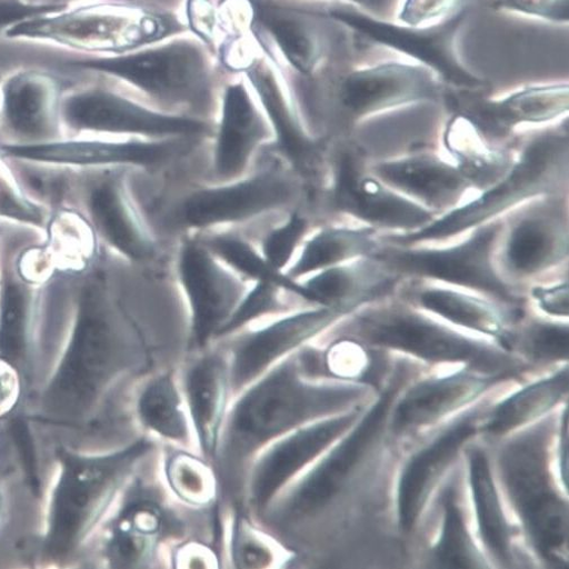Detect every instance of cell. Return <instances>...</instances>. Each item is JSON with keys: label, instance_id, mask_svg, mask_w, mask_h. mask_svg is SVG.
Returning <instances> with one entry per match:
<instances>
[{"label": "cell", "instance_id": "obj_1", "mask_svg": "<svg viewBox=\"0 0 569 569\" xmlns=\"http://www.w3.org/2000/svg\"><path fill=\"white\" fill-rule=\"evenodd\" d=\"M365 391L306 377L297 352L230 403L213 467L221 495L240 505L243 482L257 456L278 439L311 423L346 413Z\"/></svg>", "mask_w": 569, "mask_h": 569}, {"label": "cell", "instance_id": "obj_2", "mask_svg": "<svg viewBox=\"0 0 569 569\" xmlns=\"http://www.w3.org/2000/svg\"><path fill=\"white\" fill-rule=\"evenodd\" d=\"M568 182L569 137L563 120L521 138L509 172L470 201L438 216L419 230L385 233L381 240L401 247L447 241L502 218L533 199L568 193Z\"/></svg>", "mask_w": 569, "mask_h": 569}, {"label": "cell", "instance_id": "obj_3", "mask_svg": "<svg viewBox=\"0 0 569 569\" xmlns=\"http://www.w3.org/2000/svg\"><path fill=\"white\" fill-rule=\"evenodd\" d=\"M168 16L128 4L92 2L23 21L4 33L16 41L39 43L70 53L117 56L138 50L177 31Z\"/></svg>", "mask_w": 569, "mask_h": 569}, {"label": "cell", "instance_id": "obj_4", "mask_svg": "<svg viewBox=\"0 0 569 569\" xmlns=\"http://www.w3.org/2000/svg\"><path fill=\"white\" fill-rule=\"evenodd\" d=\"M505 217L481 224L447 248L401 247L382 241L375 253L402 280H422L470 291L511 308H525L528 292L500 273L497 252Z\"/></svg>", "mask_w": 569, "mask_h": 569}, {"label": "cell", "instance_id": "obj_5", "mask_svg": "<svg viewBox=\"0 0 569 569\" xmlns=\"http://www.w3.org/2000/svg\"><path fill=\"white\" fill-rule=\"evenodd\" d=\"M152 368L141 346L119 337L101 295L90 289L83 295L72 343L50 398L59 412H83L120 372L152 375Z\"/></svg>", "mask_w": 569, "mask_h": 569}, {"label": "cell", "instance_id": "obj_6", "mask_svg": "<svg viewBox=\"0 0 569 569\" xmlns=\"http://www.w3.org/2000/svg\"><path fill=\"white\" fill-rule=\"evenodd\" d=\"M353 333L369 345L412 355L429 362H462L481 370L511 367L508 357L443 327L396 296L358 310Z\"/></svg>", "mask_w": 569, "mask_h": 569}, {"label": "cell", "instance_id": "obj_7", "mask_svg": "<svg viewBox=\"0 0 569 569\" xmlns=\"http://www.w3.org/2000/svg\"><path fill=\"white\" fill-rule=\"evenodd\" d=\"M59 68L116 78L169 103L203 101L210 90V70L202 49L192 41L141 48L117 56H62Z\"/></svg>", "mask_w": 569, "mask_h": 569}, {"label": "cell", "instance_id": "obj_8", "mask_svg": "<svg viewBox=\"0 0 569 569\" xmlns=\"http://www.w3.org/2000/svg\"><path fill=\"white\" fill-rule=\"evenodd\" d=\"M327 16L343 26L353 38L428 68L455 96H483L487 90L486 81L463 62L458 50V37L469 11L432 28L402 26L341 4L329 8Z\"/></svg>", "mask_w": 569, "mask_h": 569}, {"label": "cell", "instance_id": "obj_9", "mask_svg": "<svg viewBox=\"0 0 569 569\" xmlns=\"http://www.w3.org/2000/svg\"><path fill=\"white\" fill-rule=\"evenodd\" d=\"M568 221V193L533 199L505 216L497 252L502 277L528 292V283L567 269Z\"/></svg>", "mask_w": 569, "mask_h": 569}, {"label": "cell", "instance_id": "obj_10", "mask_svg": "<svg viewBox=\"0 0 569 569\" xmlns=\"http://www.w3.org/2000/svg\"><path fill=\"white\" fill-rule=\"evenodd\" d=\"M335 91L342 118L353 129L382 114L439 106L447 99L446 88L431 70L405 58L348 69L337 77Z\"/></svg>", "mask_w": 569, "mask_h": 569}, {"label": "cell", "instance_id": "obj_11", "mask_svg": "<svg viewBox=\"0 0 569 569\" xmlns=\"http://www.w3.org/2000/svg\"><path fill=\"white\" fill-rule=\"evenodd\" d=\"M156 450V440L146 436L114 455L68 462L56 498L51 550L62 553L71 547L92 516Z\"/></svg>", "mask_w": 569, "mask_h": 569}, {"label": "cell", "instance_id": "obj_12", "mask_svg": "<svg viewBox=\"0 0 569 569\" xmlns=\"http://www.w3.org/2000/svg\"><path fill=\"white\" fill-rule=\"evenodd\" d=\"M501 468L509 496L535 547L547 560L555 561L566 542L567 507L551 486L540 433L527 435L508 446Z\"/></svg>", "mask_w": 569, "mask_h": 569}, {"label": "cell", "instance_id": "obj_13", "mask_svg": "<svg viewBox=\"0 0 569 569\" xmlns=\"http://www.w3.org/2000/svg\"><path fill=\"white\" fill-rule=\"evenodd\" d=\"M358 411L302 427L268 446L249 468L241 505L256 520L356 423Z\"/></svg>", "mask_w": 569, "mask_h": 569}, {"label": "cell", "instance_id": "obj_14", "mask_svg": "<svg viewBox=\"0 0 569 569\" xmlns=\"http://www.w3.org/2000/svg\"><path fill=\"white\" fill-rule=\"evenodd\" d=\"M331 202L340 213L386 233L412 232L438 217L378 180L352 146L337 158Z\"/></svg>", "mask_w": 569, "mask_h": 569}, {"label": "cell", "instance_id": "obj_15", "mask_svg": "<svg viewBox=\"0 0 569 569\" xmlns=\"http://www.w3.org/2000/svg\"><path fill=\"white\" fill-rule=\"evenodd\" d=\"M60 118L71 129L143 136H192L207 130L203 122L154 112L104 83L70 86L62 94Z\"/></svg>", "mask_w": 569, "mask_h": 569}, {"label": "cell", "instance_id": "obj_16", "mask_svg": "<svg viewBox=\"0 0 569 569\" xmlns=\"http://www.w3.org/2000/svg\"><path fill=\"white\" fill-rule=\"evenodd\" d=\"M452 111L468 117L491 142L518 147V132L530 127H547L567 120L569 86L542 83L521 88L499 98L452 96Z\"/></svg>", "mask_w": 569, "mask_h": 569}, {"label": "cell", "instance_id": "obj_17", "mask_svg": "<svg viewBox=\"0 0 569 569\" xmlns=\"http://www.w3.org/2000/svg\"><path fill=\"white\" fill-rule=\"evenodd\" d=\"M358 310L352 306H321L288 316L242 337L224 351L232 399L340 319Z\"/></svg>", "mask_w": 569, "mask_h": 569}, {"label": "cell", "instance_id": "obj_18", "mask_svg": "<svg viewBox=\"0 0 569 569\" xmlns=\"http://www.w3.org/2000/svg\"><path fill=\"white\" fill-rule=\"evenodd\" d=\"M119 518L110 553L118 567L149 568L162 546L183 532V522L153 483H137Z\"/></svg>", "mask_w": 569, "mask_h": 569}, {"label": "cell", "instance_id": "obj_19", "mask_svg": "<svg viewBox=\"0 0 569 569\" xmlns=\"http://www.w3.org/2000/svg\"><path fill=\"white\" fill-rule=\"evenodd\" d=\"M367 167L382 183L437 216L457 208L475 191L453 162L438 151L371 162Z\"/></svg>", "mask_w": 569, "mask_h": 569}, {"label": "cell", "instance_id": "obj_20", "mask_svg": "<svg viewBox=\"0 0 569 569\" xmlns=\"http://www.w3.org/2000/svg\"><path fill=\"white\" fill-rule=\"evenodd\" d=\"M180 273L192 310L190 349L200 351L216 339L242 299L243 287L197 243L184 248Z\"/></svg>", "mask_w": 569, "mask_h": 569}, {"label": "cell", "instance_id": "obj_21", "mask_svg": "<svg viewBox=\"0 0 569 569\" xmlns=\"http://www.w3.org/2000/svg\"><path fill=\"white\" fill-rule=\"evenodd\" d=\"M44 63L17 67L0 81V114L7 126L28 139L53 134L63 94V71Z\"/></svg>", "mask_w": 569, "mask_h": 569}, {"label": "cell", "instance_id": "obj_22", "mask_svg": "<svg viewBox=\"0 0 569 569\" xmlns=\"http://www.w3.org/2000/svg\"><path fill=\"white\" fill-rule=\"evenodd\" d=\"M178 373L196 446L213 465L232 401L227 355L222 351L204 353Z\"/></svg>", "mask_w": 569, "mask_h": 569}, {"label": "cell", "instance_id": "obj_23", "mask_svg": "<svg viewBox=\"0 0 569 569\" xmlns=\"http://www.w3.org/2000/svg\"><path fill=\"white\" fill-rule=\"evenodd\" d=\"M395 296L456 327L505 341L508 325L526 312L525 308L507 307L470 291L422 280H402Z\"/></svg>", "mask_w": 569, "mask_h": 569}, {"label": "cell", "instance_id": "obj_24", "mask_svg": "<svg viewBox=\"0 0 569 569\" xmlns=\"http://www.w3.org/2000/svg\"><path fill=\"white\" fill-rule=\"evenodd\" d=\"M291 186L274 176L258 177L234 186L193 194L184 204V221L194 228L246 220L286 203Z\"/></svg>", "mask_w": 569, "mask_h": 569}, {"label": "cell", "instance_id": "obj_25", "mask_svg": "<svg viewBox=\"0 0 569 569\" xmlns=\"http://www.w3.org/2000/svg\"><path fill=\"white\" fill-rule=\"evenodd\" d=\"M441 144L475 191L490 188L503 178L518 150L486 139L468 117L456 111L445 121Z\"/></svg>", "mask_w": 569, "mask_h": 569}, {"label": "cell", "instance_id": "obj_26", "mask_svg": "<svg viewBox=\"0 0 569 569\" xmlns=\"http://www.w3.org/2000/svg\"><path fill=\"white\" fill-rule=\"evenodd\" d=\"M475 433V421L465 419L419 452L406 467L398 492L399 522L405 531L415 528L436 482Z\"/></svg>", "mask_w": 569, "mask_h": 569}, {"label": "cell", "instance_id": "obj_27", "mask_svg": "<svg viewBox=\"0 0 569 569\" xmlns=\"http://www.w3.org/2000/svg\"><path fill=\"white\" fill-rule=\"evenodd\" d=\"M140 427L152 439L171 447L193 450L196 440L176 368L146 379L136 399Z\"/></svg>", "mask_w": 569, "mask_h": 569}, {"label": "cell", "instance_id": "obj_28", "mask_svg": "<svg viewBox=\"0 0 569 569\" xmlns=\"http://www.w3.org/2000/svg\"><path fill=\"white\" fill-rule=\"evenodd\" d=\"M268 127L248 89L242 83L230 86L223 98L222 119L216 149V171L231 179L246 170L258 144L267 137Z\"/></svg>", "mask_w": 569, "mask_h": 569}, {"label": "cell", "instance_id": "obj_29", "mask_svg": "<svg viewBox=\"0 0 569 569\" xmlns=\"http://www.w3.org/2000/svg\"><path fill=\"white\" fill-rule=\"evenodd\" d=\"M4 150L14 157L58 164L152 166L164 160L173 150L168 143L70 141L7 146Z\"/></svg>", "mask_w": 569, "mask_h": 569}, {"label": "cell", "instance_id": "obj_30", "mask_svg": "<svg viewBox=\"0 0 569 569\" xmlns=\"http://www.w3.org/2000/svg\"><path fill=\"white\" fill-rule=\"evenodd\" d=\"M486 387V380L469 375L422 382L397 406L393 429L403 432L431 425L477 398Z\"/></svg>", "mask_w": 569, "mask_h": 569}, {"label": "cell", "instance_id": "obj_31", "mask_svg": "<svg viewBox=\"0 0 569 569\" xmlns=\"http://www.w3.org/2000/svg\"><path fill=\"white\" fill-rule=\"evenodd\" d=\"M246 69L282 150L295 164H306L315 156V142L306 133L273 69L266 62L259 64L258 59Z\"/></svg>", "mask_w": 569, "mask_h": 569}, {"label": "cell", "instance_id": "obj_32", "mask_svg": "<svg viewBox=\"0 0 569 569\" xmlns=\"http://www.w3.org/2000/svg\"><path fill=\"white\" fill-rule=\"evenodd\" d=\"M92 217L104 237L131 260H146L153 253V243L132 207L114 183L98 187L90 201Z\"/></svg>", "mask_w": 569, "mask_h": 569}, {"label": "cell", "instance_id": "obj_33", "mask_svg": "<svg viewBox=\"0 0 569 569\" xmlns=\"http://www.w3.org/2000/svg\"><path fill=\"white\" fill-rule=\"evenodd\" d=\"M381 243L379 231L367 226L323 229L307 242L300 259L288 276L295 279L372 257Z\"/></svg>", "mask_w": 569, "mask_h": 569}, {"label": "cell", "instance_id": "obj_34", "mask_svg": "<svg viewBox=\"0 0 569 569\" xmlns=\"http://www.w3.org/2000/svg\"><path fill=\"white\" fill-rule=\"evenodd\" d=\"M228 557L231 566L241 569L282 568L297 555L262 527L246 509L232 506Z\"/></svg>", "mask_w": 569, "mask_h": 569}, {"label": "cell", "instance_id": "obj_35", "mask_svg": "<svg viewBox=\"0 0 569 569\" xmlns=\"http://www.w3.org/2000/svg\"><path fill=\"white\" fill-rule=\"evenodd\" d=\"M262 11V22L288 62L303 74L318 70L331 51L329 37L301 17L276 10Z\"/></svg>", "mask_w": 569, "mask_h": 569}, {"label": "cell", "instance_id": "obj_36", "mask_svg": "<svg viewBox=\"0 0 569 569\" xmlns=\"http://www.w3.org/2000/svg\"><path fill=\"white\" fill-rule=\"evenodd\" d=\"M170 447L162 462L168 490L183 506L199 511L211 508L220 492L212 463L193 450Z\"/></svg>", "mask_w": 569, "mask_h": 569}, {"label": "cell", "instance_id": "obj_37", "mask_svg": "<svg viewBox=\"0 0 569 569\" xmlns=\"http://www.w3.org/2000/svg\"><path fill=\"white\" fill-rule=\"evenodd\" d=\"M470 481L481 538L502 562L510 560V530L497 493L489 460L480 450L469 458Z\"/></svg>", "mask_w": 569, "mask_h": 569}, {"label": "cell", "instance_id": "obj_38", "mask_svg": "<svg viewBox=\"0 0 569 569\" xmlns=\"http://www.w3.org/2000/svg\"><path fill=\"white\" fill-rule=\"evenodd\" d=\"M567 390V370L536 382L505 400L485 429L493 436L508 433L551 410Z\"/></svg>", "mask_w": 569, "mask_h": 569}, {"label": "cell", "instance_id": "obj_39", "mask_svg": "<svg viewBox=\"0 0 569 569\" xmlns=\"http://www.w3.org/2000/svg\"><path fill=\"white\" fill-rule=\"evenodd\" d=\"M208 248L241 274L257 282L287 289L308 300V292L303 284L297 283L295 279L274 269L248 242L231 236H218L208 241Z\"/></svg>", "mask_w": 569, "mask_h": 569}, {"label": "cell", "instance_id": "obj_40", "mask_svg": "<svg viewBox=\"0 0 569 569\" xmlns=\"http://www.w3.org/2000/svg\"><path fill=\"white\" fill-rule=\"evenodd\" d=\"M445 525L435 549V558L441 567L477 568L480 559L466 530L462 513L455 493L448 490L443 497Z\"/></svg>", "mask_w": 569, "mask_h": 569}, {"label": "cell", "instance_id": "obj_41", "mask_svg": "<svg viewBox=\"0 0 569 569\" xmlns=\"http://www.w3.org/2000/svg\"><path fill=\"white\" fill-rule=\"evenodd\" d=\"M507 343H517L529 357L540 361H558L568 357V325L530 319L516 333H508Z\"/></svg>", "mask_w": 569, "mask_h": 569}, {"label": "cell", "instance_id": "obj_42", "mask_svg": "<svg viewBox=\"0 0 569 569\" xmlns=\"http://www.w3.org/2000/svg\"><path fill=\"white\" fill-rule=\"evenodd\" d=\"M29 312V296L19 284L7 286L0 310V351L8 358L20 356Z\"/></svg>", "mask_w": 569, "mask_h": 569}, {"label": "cell", "instance_id": "obj_43", "mask_svg": "<svg viewBox=\"0 0 569 569\" xmlns=\"http://www.w3.org/2000/svg\"><path fill=\"white\" fill-rule=\"evenodd\" d=\"M471 0H400L393 20L412 28L445 24L470 11Z\"/></svg>", "mask_w": 569, "mask_h": 569}, {"label": "cell", "instance_id": "obj_44", "mask_svg": "<svg viewBox=\"0 0 569 569\" xmlns=\"http://www.w3.org/2000/svg\"><path fill=\"white\" fill-rule=\"evenodd\" d=\"M278 287L258 282L256 288L242 297L233 312L218 331L216 339L228 337L251 321L278 309Z\"/></svg>", "mask_w": 569, "mask_h": 569}, {"label": "cell", "instance_id": "obj_45", "mask_svg": "<svg viewBox=\"0 0 569 569\" xmlns=\"http://www.w3.org/2000/svg\"><path fill=\"white\" fill-rule=\"evenodd\" d=\"M492 8L509 16L555 27L569 23V0H492Z\"/></svg>", "mask_w": 569, "mask_h": 569}, {"label": "cell", "instance_id": "obj_46", "mask_svg": "<svg viewBox=\"0 0 569 569\" xmlns=\"http://www.w3.org/2000/svg\"><path fill=\"white\" fill-rule=\"evenodd\" d=\"M307 230V221L300 214H293L281 228L271 232L263 243L266 260L281 271L292 259L300 239Z\"/></svg>", "mask_w": 569, "mask_h": 569}, {"label": "cell", "instance_id": "obj_47", "mask_svg": "<svg viewBox=\"0 0 569 569\" xmlns=\"http://www.w3.org/2000/svg\"><path fill=\"white\" fill-rule=\"evenodd\" d=\"M528 297L536 302L543 313L556 318L568 317L569 291L567 278L532 284L528 288Z\"/></svg>", "mask_w": 569, "mask_h": 569}, {"label": "cell", "instance_id": "obj_48", "mask_svg": "<svg viewBox=\"0 0 569 569\" xmlns=\"http://www.w3.org/2000/svg\"><path fill=\"white\" fill-rule=\"evenodd\" d=\"M66 9L33 6L26 0H0V34L29 19Z\"/></svg>", "mask_w": 569, "mask_h": 569}, {"label": "cell", "instance_id": "obj_49", "mask_svg": "<svg viewBox=\"0 0 569 569\" xmlns=\"http://www.w3.org/2000/svg\"><path fill=\"white\" fill-rule=\"evenodd\" d=\"M172 561L174 562V567L180 568L219 566L214 551L200 541L186 542L178 547L173 552Z\"/></svg>", "mask_w": 569, "mask_h": 569}, {"label": "cell", "instance_id": "obj_50", "mask_svg": "<svg viewBox=\"0 0 569 569\" xmlns=\"http://www.w3.org/2000/svg\"><path fill=\"white\" fill-rule=\"evenodd\" d=\"M380 19L393 20L400 0H331Z\"/></svg>", "mask_w": 569, "mask_h": 569}, {"label": "cell", "instance_id": "obj_51", "mask_svg": "<svg viewBox=\"0 0 569 569\" xmlns=\"http://www.w3.org/2000/svg\"><path fill=\"white\" fill-rule=\"evenodd\" d=\"M32 51V47L24 49L23 47L14 48L8 44H0V81L17 67L38 62L39 59L33 56L26 57Z\"/></svg>", "mask_w": 569, "mask_h": 569}, {"label": "cell", "instance_id": "obj_52", "mask_svg": "<svg viewBox=\"0 0 569 569\" xmlns=\"http://www.w3.org/2000/svg\"><path fill=\"white\" fill-rule=\"evenodd\" d=\"M16 390V382L11 371L0 366V411L8 408Z\"/></svg>", "mask_w": 569, "mask_h": 569}, {"label": "cell", "instance_id": "obj_53", "mask_svg": "<svg viewBox=\"0 0 569 569\" xmlns=\"http://www.w3.org/2000/svg\"><path fill=\"white\" fill-rule=\"evenodd\" d=\"M26 2L40 7L68 9L79 4L92 2V0H26Z\"/></svg>", "mask_w": 569, "mask_h": 569}]
</instances>
